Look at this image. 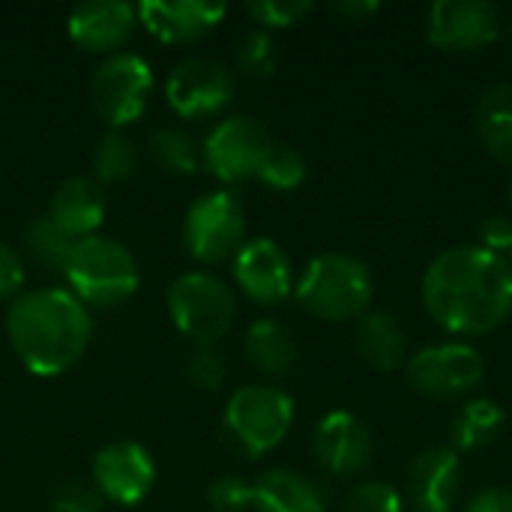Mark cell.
Segmentation results:
<instances>
[{"instance_id":"6da1fadb","label":"cell","mask_w":512,"mask_h":512,"mask_svg":"<svg viewBox=\"0 0 512 512\" xmlns=\"http://www.w3.org/2000/svg\"><path fill=\"white\" fill-rule=\"evenodd\" d=\"M423 306L456 336L492 333L512 312V267L486 246L447 249L423 276Z\"/></svg>"},{"instance_id":"7a4b0ae2","label":"cell","mask_w":512,"mask_h":512,"mask_svg":"<svg viewBox=\"0 0 512 512\" xmlns=\"http://www.w3.org/2000/svg\"><path fill=\"white\" fill-rule=\"evenodd\" d=\"M93 321L69 288H39L12 300L6 336L21 366L39 378L69 372L87 351Z\"/></svg>"},{"instance_id":"3957f363","label":"cell","mask_w":512,"mask_h":512,"mask_svg":"<svg viewBox=\"0 0 512 512\" xmlns=\"http://www.w3.org/2000/svg\"><path fill=\"white\" fill-rule=\"evenodd\" d=\"M300 306L321 321H360L375 294L369 267L345 252L315 255L294 285Z\"/></svg>"},{"instance_id":"277c9868","label":"cell","mask_w":512,"mask_h":512,"mask_svg":"<svg viewBox=\"0 0 512 512\" xmlns=\"http://www.w3.org/2000/svg\"><path fill=\"white\" fill-rule=\"evenodd\" d=\"M63 279L84 306H117L138 291L141 270L120 240L93 234L72 246Z\"/></svg>"},{"instance_id":"5b68a950","label":"cell","mask_w":512,"mask_h":512,"mask_svg":"<svg viewBox=\"0 0 512 512\" xmlns=\"http://www.w3.org/2000/svg\"><path fill=\"white\" fill-rule=\"evenodd\" d=\"M222 426L249 459H258L288 438L294 426V399L270 384L240 387L225 405Z\"/></svg>"},{"instance_id":"8992f818","label":"cell","mask_w":512,"mask_h":512,"mask_svg":"<svg viewBox=\"0 0 512 512\" xmlns=\"http://www.w3.org/2000/svg\"><path fill=\"white\" fill-rule=\"evenodd\" d=\"M168 315L195 345H216L234 324V291L213 273L189 270L168 288Z\"/></svg>"},{"instance_id":"52a82bcc","label":"cell","mask_w":512,"mask_h":512,"mask_svg":"<svg viewBox=\"0 0 512 512\" xmlns=\"http://www.w3.org/2000/svg\"><path fill=\"white\" fill-rule=\"evenodd\" d=\"M246 243V213L234 192H204L183 216V246L201 264L234 261Z\"/></svg>"},{"instance_id":"ba28073f","label":"cell","mask_w":512,"mask_h":512,"mask_svg":"<svg viewBox=\"0 0 512 512\" xmlns=\"http://www.w3.org/2000/svg\"><path fill=\"white\" fill-rule=\"evenodd\" d=\"M153 90V69L144 57L117 51L108 54L90 78V102L93 111L120 132L123 126L135 123L150 99Z\"/></svg>"},{"instance_id":"9c48e42d","label":"cell","mask_w":512,"mask_h":512,"mask_svg":"<svg viewBox=\"0 0 512 512\" xmlns=\"http://www.w3.org/2000/svg\"><path fill=\"white\" fill-rule=\"evenodd\" d=\"M273 144L276 141L261 120L234 114L207 135L201 147V165L222 183H243L258 177Z\"/></svg>"},{"instance_id":"30bf717a","label":"cell","mask_w":512,"mask_h":512,"mask_svg":"<svg viewBox=\"0 0 512 512\" xmlns=\"http://www.w3.org/2000/svg\"><path fill=\"white\" fill-rule=\"evenodd\" d=\"M486 378V363L477 348L465 342L429 345L408 357V381L429 399L471 396Z\"/></svg>"},{"instance_id":"8fae6325","label":"cell","mask_w":512,"mask_h":512,"mask_svg":"<svg viewBox=\"0 0 512 512\" xmlns=\"http://www.w3.org/2000/svg\"><path fill=\"white\" fill-rule=\"evenodd\" d=\"M165 99L186 120L213 117L234 99V75L213 57H186L171 69Z\"/></svg>"},{"instance_id":"7c38bea8","label":"cell","mask_w":512,"mask_h":512,"mask_svg":"<svg viewBox=\"0 0 512 512\" xmlns=\"http://www.w3.org/2000/svg\"><path fill=\"white\" fill-rule=\"evenodd\" d=\"M90 483L102 501L138 507L156 486V462L147 447L135 441H114L93 456Z\"/></svg>"},{"instance_id":"4fadbf2b","label":"cell","mask_w":512,"mask_h":512,"mask_svg":"<svg viewBox=\"0 0 512 512\" xmlns=\"http://www.w3.org/2000/svg\"><path fill=\"white\" fill-rule=\"evenodd\" d=\"M231 273L240 291L258 306H279L294 291L291 258L270 237L246 240L231 261Z\"/></svg>"},{"instance_id":"5bb4252c","label":"cell","mask_w":512,"mask_h":512,"mask_svg":"<svg viewBox=\"0 0 512 512\" xmlns=\"http://www.w3.org/2000/svg\"><path fill=\"white\" fill-rule=\"evenodd\" d=\"M429 42L447 51H474L501 33V12L489 0H438L426 21Z\"/></svg>"},{"instance_id":"9a60e30c","label":"cell","mask_w":512,"mask_h":512,"mask_svg":"<svg viewBox=\"0 0 512 512\" xmlns=\"http://www.w3.org/2000/svg\"><path fill=\"white\" fill-rule=\"evenodd\" d=\"M318 465L333 477H360L375 456L369 426L351 411H330L318 420L312 438Z\"/></svg>"},{"instance_id":"2e32d148","label":"cell","mask_w":512,"mask_h":512,"mask_svg":"<svg viewBox=\"0 0 512 512\" xmlns=\"http://www.w3.org/2000/svg\"><path fill=\"white\" fill-rule=\"evenodd\" d=\"M138 24H144L159 42L186 45L213 33L228 15L225 3L213 0H141Z\"/></svg>"},{"instance_id":"e0dca14e","label":"cell","mask_w":512,"mask_h":512,"mask_svg":"<svg viewBox=\"0 0 512 512\" xmlns=\"http://www.w3.org/2000/svg\"><path fill=\"white\" fill-rule=\"evenodd\" d=\"M462 495V459L453 447H426L408 468V504L414 512H453Z\"/></svg>"},{"instance_id":"ac0fdd59","label":"cell","mask_w":512,"mask_h":512,"mask_svg":"<svg viewBox=\"0 0 512 512\" xmlns=\"http://www.w3.org/2000/svg\"><path fill=\"white\" fill-rule=\"evenodd\" d=\"M138 24V9L126 0H90L69 12V39L90 54H111L129 42Z\"/></svg>"},{"instance_id":"d6986e66","label":"cell","mask_w":512,"mask_h":512,"mask_svg":"<svg viewBox=\"0 0 512 512\" xmlns=\"http://www.w3.org/2000/svg\"><path fill=\"white\" fill-rule=\"evenodd\" d=\"M105 210H108V201H105L102 186L87 174H75V177H66L54 189L48 216L72 240H84L99 231V225L105 222Z\"/></svg>"},{"instance_id":"ffe728a7","label":"cell","mask_w":512,"mask_h":512,"mask_svg":"<svg viewBox=\"0 0 512 512\" xmlns=\"http://www.w3.org/2000/svg\"><path fill=\"white\" fill-rule=\"evenodd\" d=\"M252 510L327 512V498L309 477H303L291 468H273V471H264L252 483Z\"/></svg>"},{"instance_id":"44dd1931","label":"cell","mask_w":512,"mask_h":512,"mask_svg":"<svg viewBox=\"0 0 512 512\" xmlns=\"http://www.w3.org/2000/svg\"><path fill=\"white\" fill-rule=\"evenodd\" d=\"M357 354L378 372H396L408 363L405 330L387 312H366L354 330Z\"/></svg>"},{"instance_id":"7402d4cb","label":"cell","mask_w":512,"mask_h":512,"mask_svg":"<svg viewBox=\"0 0 512 512\" xmlns=\"http://www.w3.org/2000/svg\"><path fill=\"white\" fill-rule=\"evenodd\" d=\"M246 357L267 378H285L297 366V339L276 318H258L246 330Z\"/></svg>"},{"instance_id":"603a6c76","label":"cell","mask_w":512,"mask_h":512,"mask_svg":"<svg viewBox=\"0 0 512 512\" xmlns=\"http://www.w3.org/2000/svg\"><path fill=\"white\" fill-rule=\"evenodd\" d=\"M507 414L498 402L492 399H468L459 414L453 417L450 426V438H453V450L456 453H471V450H483L489 444L498 441V435L504 432Z\"/></svg>"},{"instance_id":"cb8c5ba5","label":"cell","mask_w":512,"mask_h":512,"mask_svg":"<svg viewBox=\"0 0 512 512\" xmlns=\"http://www.w3.org/2000/svg\"><path fill=\"white\" fill-rule=\"evenodd\" d=\"M477 132L498 162L512 165V84H492L480 96Z\"/></svg>"},{"instance_id":"d4e9b609","label":"cell","mask_w":512,"mask_h":512,"mask_svg":"<svg viewBox=\"0 0 512 512\" xmlns=\"http://www.w3.org/2000/svg\"><path fill=\"white\" fill-rule=\"evenodd\" d=\"M75 243L78 240H72L60 225H54L51 216H36L24 231V249H27L30 261L51 273L66 270V261H69Z\"/></svg>"},{"instance_id":"484cf974","label":"cell","mask_w":512,"mask_h":512,"mask_svg":"<svg viewBox=\"0 0 512 512\" xmlns=\"http://www.w3.org/2000/svg\"><path fill=\"white\" fill-rule=\"evenodd\" d=\"M93 180L102 183H123L135 174L138 168V150L132 144V138H126L123 132H105L99 138V144L93 147Z\"/></svg>"},{"instance_id":"4316f807","label":"cell","mask_w":512,"mask_h":512,"mask_svg":"<svg viewBox=\"0 0 512 512\" xmlns=\"http://www.w3.org/2000/svg\"><path fill=\"white\" fill-rule=\"evenodd\" d=\"M150 156L168 174L189 177V174H195L201 168V153H198L192 135L177 129V126L153 129V135H150Z\"/></svg>"},{"instance_id":"83f0119b","label":"cell","mask_w":512,"mask_h":512,"mask_svg":"<svg viewBox=\"0 0 512 512\" xmlns=\"http://www.w3.org/2000/svg\"><path fill=\"white\" fill-rule=\"evenodd\" d=\"M306 171H309V168H306L303 153L294 150V147H288V144H279V141H276V144L270 147V153H267L261 171H258V180L267 183L270 189L291 192V189L303 186Z\"/></svg>"},{"instance_id":"f1b7e54d","label":"cell","mask_w":512,"mask_h":512,"mask_svg":"<svg viewBox=\"0 0 512 512\" xmlns=\"http://www.w3.org/2000/svg\"><path fill=\"white\" fill-rule=\"evenodd\" d=\"M276 63H279V48L270 30L255 27L237 42V69L246 78H267L276 72Z\"/></svg>"},{"instance_id":"f546056e","label":"cell","mask_w":512,"mask_h":512,"mask_svg":"<svg viewBox=\"0 0 512 512\" xmlns=\"http://www.w3.org/2000/svg\"><path fill=\"white\" fill-rule=\"evenodd\" d=\"M228 378V360L216 345H195L186 357V381L198 390L216 393Z\"/></svg>"},{"instance_id":"4dcf8cb0","label":"cell","mask_w":512,"mask_h":512,"mask_svg":"<svg viewBox=\"0 0 512 512\" xmlns=\"http://www.w3.org/2000/svg\"><path fill=\"white\" fill-rule=\"evenodd\" d=\"M345 512H405V498L390 483L366 480L348 492Z\"/></svg>"},{"instance_id":"1f68e13d","label":"cell","mask_w":512,"mask_h":512,"mask_svg":"<svg viewBox=\"0 0 512 512\" xmlns=\"http://www.w3.org/2000/svg\"><path fill=\"white\" fill-rule=\"evenodd\" d=\"M312 0H252L246 3V12L261 30L273 27H294L312 12Z\"/></svg>"},{"instance_id":"d6a6232c","label":"cell","mask_w":512,"mask_h":512,"mask_svg":"<svg viewBox=\"0 0 512 512\" xmlns=\"http://www.w3.org/2000/svg\"><path fill=\"white\" fill-rule=\"evenodd\" d=\"M207 504L213 512H249L252 510V483L234 474L216 477L207 486Z\"/></svg>"},{"instance_id":"836d02e7","label":"cell","mask_w":512,"mask_h":512,"mask_svg":"<svg viewBox=\"0 0 512 512\" xmlns=\"http://www.w3.org/2000/svg\"><path fill=\"white\" fill-rule=\"evenodd\" d=\"M102 510V495L96 492L93 483L84 480H63L51 492V512H99Z\"/></svg>"},{"instance_id":"e575fe53","label":"cell","mask_w":512,"mask_h":512,"mask_svg":"<svg viewBox=\"0 0 512 512\" xmlns=\"http://www.w3.org/2000/svg\"><path fill=\"white\" fill-rule=\"evenodd\" d=\"M480 237L489 252L501 255L512 267V216H504V213L489 216L480 228Z\"/></svg>"},{"instance_id":"d590c367","label":"cell","mask_w":512,"mask_h":512,"mask_svg":"<svg viewBox=\"0 0 512 512\" xmlns=\"http://www.w3.org/2000/svg\"><path fill=\"white\" fill-rule=\"evenodd\" d=\"M24 288V258L0 240V300L21 297Z\"/></svg>"},{"instance_id":"8d00e7d4","label":"cell","mask_w":512,"mask_h":512,"mask_svg":"<svg viewBox=\"0 0 512 512\" xmlns=\"http://www.w3.org/2000/svg\"><path fill=\"white\" fill-rule=\"evenodd\" d=\"M465 512H512V492L510 489H483L468 501Z\"/></svg>"},{"instance_id":"74e56055","label":"cell","mask_w":512,"mask_h":512,"mask_svg":"<svg viewBox=\"0 0 512 512\" xmlns=\"http://www.w3.org/2000/svg\"><path fill=\"white\" fill-rule=\"evenodd\" d=\"M378 9H381L378 0H339V3H333V12L348 18V21H363V18L375 15Z\"/></svg>"},{"instance_id":"f35d334b","label":"cell","mask_w":512,"mask_h":512,"mask_svg":"<svg viewBox=\"0 0 512 512\" xmlns=\"http://www.w3.org/2000/svg\"><path fill=\"white\" fill-rule=\"evenodd\" d=\"M510 204H512V180H510Z\"/></svg>"},{"instance_id":"ab89813d","label":"cell","mask_w":512,"mask_h":512,"mask_svg":"<svg viewBox=\"0 0 512 512\" xmlns=\"http://www.w3.org/2000/svg\"><path fill=\"white\" fill-rule=\"evenodd\" d=\"M510 36H512V18H510Z\"/></svg>"}]
</instances>
